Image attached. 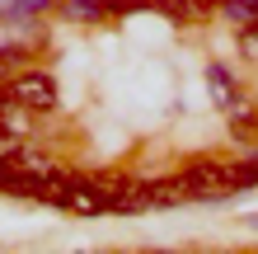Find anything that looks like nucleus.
I'll list each match as a JSON object with an SVG mask.
<instances>
[{
  "instance_id": "f257e3e1",
  "label": "nucleus",
  "mask_w": 258,
  "mask_h": 254,
  "mask_svg": "<svg viewBox=\"0 0 258 254\" xmlns=\"http://www.w3.org/2000/svg\"><path fill=\"white\" fill-rule=\"evenodd\" d=\"M10 99L28 113H47V109H56V85L42 71H24V76L10 80Z\"/></svg>"
},
{
  "instance_id": "f03ea898",
  "label": "nucleus",
  "mask_w": 258,
  "mask_h": 254,
  "mask_svg": "<svg viewBox=\"0 0 258 254\" xmlns=\"http://www.w3.org/2000/svg\"><path fill=\"white\" fill-rule=\"evenodd\" d=\"M216 0H169V10L178 14V19H197V14H207Z\"/></svg>"
},
{
  "instance_id": "7ed1b4c3",
  "label": "nucleus",
  "mask_w": 258,
  "mask_h": 254,
  "mask_svg": "<svg viewBox=\"0 0 258 254\" xmlns=\"http://www.w3.org/2000/svg\"><path fill=\"white\" fill-rule=\"evenodd\" d=\"M99 5H103V0H71V14L85 19V14H99Z\"/></svg>"
},
{
  "instance_id": "20e7f679",
  "label": "nucleus",
  "mask_w": 258,
  "mask_h": 254,
  "mask_svg": "<svg viewBox=\"0 0 258 254\" xmlns=\"http://www.w3.org/2000/svg\"><path fill=\"white\" fill-rule=\"evenodd\" d=\"M253 184H258V151H253Z\"/></svg>"
}]
</instances>
